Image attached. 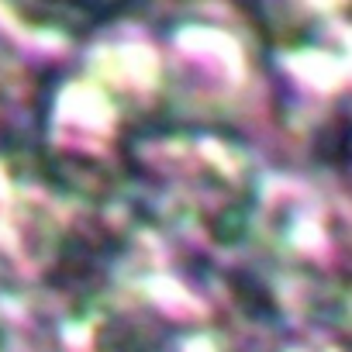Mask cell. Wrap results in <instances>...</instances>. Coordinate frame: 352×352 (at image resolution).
<instances>
[{
    "instance_id": "3957f363",
    "label": "cell",
    "mask_w": 352,
    "mask_h": 352,
    "mask_svg": "<svg viewBox=\"0 0 352 352\" xmlns=\"http://www.w3.org/2000/svg\"><path fill=\"white\" fill-rule=\"evenodd\" d=\"M21 80H25V69L0 49V135H11L14 121H21L28 111L21 107V94H25Z\"/></svg>"
},
{
    "instance_id": "277c9868",
    "label": "cell",
    "mask_w": 352,
    "mask_h": 352,
    "mask_svg": "<svg viewBox=\"0 0 352 352\" xmlns=\"http://www.w3.org/2000/svg\"><path fill=\"white\" fill-rule=\"evenodd\" d=\"M242 352H328V349L324 345H314V342H307L300 335L276 331V335H270V338H263V342H256V345H249Z\"/></svg>"
},
{
    "instance_id": "6da1fadb",
    "label": "cell",
    "mask_w": 352,
    "mask_h": 352,
    "mask_svg": "<svg viewBox=\"0 0 352 352\" xmlns=\"http://www.w3.org/2000/svg\"><path fill=\"white\" fill-rule=\"evenodd\" d=\"M118 187L138 225L211 252L249 245L263 208V173L249 145L204 124L135 128L118 155Z\"/></svg>"
},
{
    "instance_id": "7a4b0ae2",
    "label": "cell",
    "mask_w": 352,
    "mask_h": 352,
    "mask_svg": "<svg viewBox=\"0 0 352 352\" xmlns=\"http://www.w3.org/2000/svg\"><path fill=\"white\" fill-rule=\"evenodd\" d=\"M4 4L28 28L52 35H87L118 21L142 0H4Z\"/></svg>"
}]
</instances>
